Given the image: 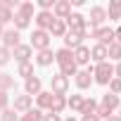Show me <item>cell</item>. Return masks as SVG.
Here are the masks:
<instances>
[{"mask_svg":"<svg viewBox=\"0 0 121 121\" xmlns=\"http://www.w3.org/2000/svg\"><path fill=\"white\" fill-rule=\"evenodd\" d=\"M55 62L59 64V69H62V76H76V62H74V52L62 48L59 52H55Z\"/></svg>","mask_w":121,"mask_h":121,"instance_id":"cell-1","label":"cell"},{"mask_svg":"<svg viewBox=\"0 0 121 121\" xmlns=\"http://www.w3.org/2000/svg\"><path fill=\"white\" fill-rule=\"evenodd\" d=\"M93 76H95V81H97V83L107 86V83L112 81V76H114V67H112V64H107V62H102V64H97V67L93 69Z\"/></svg>","mask_w":121,"mask_h":121,"instance_id":"cell-2","label":"cell"},{"mask_svg":"<svg viewBox=\"0 0 121 121\" xmlns=\"http://www.w3.org/2000/svg\"><path fill=\"white\" fill-rule=\"evenodd\" d=\"M48 45H50V36H48V31H33L31 33V48H36V50H48Z\"/></svg>","mask_w":121,"mask_h":121,"instance_id":"cell-3","label":"cell"},{"mask_svg":"<svg viewBox=\"0 0 121 121\" xmlns=\"http://www.w3.org/2000/svg\"><path fill=\"white\" fill-rule=\"evenodd\" d=\"M83 36H86V29H83V31H67V33H64V45H67V50H69V48H74V50L81 48V38H83Z\"/></svg>","mask_w":121,"mask_h":121,"instance_id":"cell-4","label":"cell"},{"mask_svg":"<svg viewBox=\"0 0 121 121\" xmlns=\"http://www.w3.org/2000/svg\"><path fill=\"white\" fill-rule=\"evenodd\" d=\"M67 88H69V78L67 76H62V74L52 76V90H55V95H64Z\"/></svg>","mask_w":121,"mask_h":121,"instance_id":"cell-5","label":"cell"},{"mask_svg":"<svg viewBox=\"0 0 121 121\" xmlns=\"http://www.w3.org/2000/svg\"><path fill=\"white\" fill-rule=\"evenodd\" d=\"M95 38H100V45H104V48H107V45H112V43H114V38H116V36H114V31H112V29H97Z\"/></svg>","mask_w":121,"mask_h":121,"instance_id":"cell-6","label":"cell"},{"mask_svg":"<svg viewBox=\"0 0 121 121\" xmlns=\"http://www.w3.org/2000/svg\"><path fill=\"white\" fill-rule=\"evenodd\" d=\"M90 83H93V71H90V69H88V71H78V74H76V86H78L81 90L90 88Z\"/></svg>","mask_w":121,"mask_h":121,"instance_id":"cell-7","label":"cell"},{"mask_svg":"<svg viewBox=\"0 0 121 121\" xmlns=\"http://www.w3.org/2000/svg\"><path fill=\"white\" fill-rule=\"evenodd\" d=\"M74 62H76V64H88V62H90V50H88L86 45H81V48L74 50Z\"/></svg>","mask_w":121,"mask_h":121,"instance_id":"cell-8","label":"cell"},{"mask_svg":"<svg viewBox=\"0 0 121 121\" xmlns=\"http://www.w3.org/2000/svg\"><path fill=\"white\" fill-rule=\"evenodd\" d=\"M104 19H107V12H104L102 7H93V10H90V24H88V26H100Z\"/></svg>","mask_w":121,"mask_h":121,"instance_id":"cell-9","label":"cell"},{"mask_svg":"<svg viewBox=\"0 0 121 121\" xmlns=\"http://www.w3.org/2000/svg\"><path fill=\"white\" fill-rule=\"evenodd\" d=\"M67 24L71 26V31H83V29H86V19H83L81 14H76V12L67 17Z\"/></svg>","mask_w":121,"mask_h":121,"instance_id":"cell-10","label":"cell"},{"mask_svg":"<svg viewBox=\"0 0 121 121\" xmlns=\"http://www.w3.org/2000/svg\"><path fill=\"white\" fill-rule=\"evenodd\" d=\"M36 62L40 64V67H48V64H52L55 62V55H52V50L48 48V50H40L38 52V57H36Z\"/></svg>","mask_w":121,"mask_h":121,"instance_id":"cell-11","label":"cell"},{"mask_svg":"<svg viewBox=\"0 0 121 121\" xmlns=\"http://www.w3.org/2000/svg\"><path fill=\"white\" fill-rule=\"evenodd\" d=\"M14 57L19 59V64H24L26 59L31 57V45H17L14 48Z\"/></svg>","mask_w":121,"mask_h":121,"instance_id":"cell-12","label":"cell"},{"mask_svg":"<svg viewBox=\"0 0 121 121\" xmlns=\"http://www.w3.org/2000/svg\"><path fill=\"white\" fill-rule=\"evenodd\" d=\"M55 22V17L50 14V12H40L38 17H36V24L40 26V31H45V29H50V24Z\"/></svg>","mask_w":121,"mask_h":121,"instance_id":"cell-13","label":"cell"},{"mask_svg":"<svg viewBox=\"0 0 121 121\" xmlns=\"http://www.w3.org/2000/svg\"><path fill=\"white\" fill-rule=\"evenodd\" d=\"M3 38H5V48H17L19 45V31L17 29L14 31H5Z\"/></svg>","mask_w":121,"mask_h":121,"instance_id":"cell-14","label":"cell"},{"mask_svg":"<svg viewBox=\"0 0 121 121\" xmlns=\"http://www.w3.org/2000/svg\"><path fill=\"white\" fill-rule=\"evenodd\" d=\"M40 86H43L40 78H33V76L26 78V95H38L40 93Z\"/></svg>","mask_w":121,"mask_h":121,"instance_id":"cell-15","label":"cell"},{"mask_svg":"<svg viewBox=\"0 0 121 121\" xmlns=\"http://www.w3.org/2000/svg\"><path fill=\"white\" fill-rule=\"evenodd\" d=\"M90 57L95 59V62H100V64H102L104 59H107V48H104V45H95V48L90 50Z\"/></svg>","mask_w":121,"mask_h":121,"instance_id":"cell-16","label":"cell"},{"mask_svg":"<svg viewBox=\"0 0 121 121\" xmlns=\"http://www.w3.org/2000/svg\"><path fill=\"white\" fill-rule=\"evenodd\" d=\"M50 33H52V36H64V33H67L64 19H55V22L50 24Z\"/></svg>","mask_w":121,"mask_h":121,"instance_id":"cell-17","label":"cell"},{"mask_svg":"<svg viewBox=\"0 0 121 121\" xmlns=\"http://www.w3.org/2000/svg\"><path fill=\"white\" fill-rule=\"evenodd\" d=\"M31 107V95H19L17 100H14V109H19V112H26Z\"/></svg>","mask_w":121,"mask_h":121,"instance_id":"cell-18","label":"cell"},{"mask_svg":"<svg viewBox=\"0 0 121 121\" xmlns=\"http://www.w3.org/2000/svg\"><path fill=\"white\" fill-rule=\"evenodd\" d=\"M64 107H67V100H64V95H55V97H52V107H50V112L59 114Z\"/></svg>","mask_w":121,"mask_h":121,"instance_id":"cell-19","label":"cell"},{"mask_svg":"<svg viewBox=\"0 0 121 121\" xmlns=\"http://www.w3.org/2000/svg\"><path fill=\"white\" fill-rule=\"evenodd\" d=\"M102 107H107L109 112H112L114 107H119V95H112V93H107V95L102 97Z\"/></svg>","mask_w":121,"mask_h":121,"instance_id":"cell-20","label":"cell"},{"mask_svg":"<svg viewBox=\"0 0 121 121\" xmlns=\"http://www.w3.org/2000/svg\"><path fill=\"white\" fill-rule=\"evenodd\" d=\"M55 14L57 17H69L71 14V3H57L55 5Z\"/></svg>","mask_w":121,"mask_h":121,"instance_id":"cell-21","label":"cell"},{"mask_svg":"<svg viewBox=\"0 0 121 121\" xmlns=\"http://www.w3.org/2000/svg\"><path fill=\"white\" fill-rule=\"evenodd\" d=\"M109 19H121V0H116V3L109 5Z\"/></svg>","mask_w":121,"mask_h":121,"instance_id":"cell-22","label":"cell"},{"mask_svg":"<svg viewBox=\"0 0 121 121\" xmlns=\"http://www.w3.org/2000/svg\"><path fill=\"white\" fill-rule=\"evenodd\" d=\"M83 100H86L83 95H71V97L67 100V104H69L71 109H78V112H81V107H83Z\"/></svg>","mask_w":121,"mask_h":121,"instance_id":"cell-23","label":"cell"},{"mask_svg":"<svg viewBox=\"0 0 121 121\" xmlns=\"http://www.w3.org/2000/svg\"><path fill=\"white\" fill-rule=\"evenodd\" d=\"M107 57H114V59H121V43H112L109 48H107Z\"/></svg>","mask_w":121,"mask_h":121,"instance_id":"cell-24","label":"cell"},{"mask_svg":"<svg viewBox=\"0 0 121 121\" xmlns=\"http://www.w3.org/2000/svg\"><path fill=\"white\" fill-rule=\"evenodd\" d=\"M7 88H14V78L10 74H0V90H7Z\"/></svg>","mask_w":121,"mask_h":121,"instance_id":"cell-25","label":"cell"},{"mask_svg":"<svg viewBox=\"0 0 121 121\" xmlns=\"http://www.w3.org/2000/svg\"><path fill=\"white\" fill-rule=\"evenodd\" d=\"M52 93H38V104L40 107H52Z\"/></svg>","mask_w":121,"mask_h":121,"instance_id":"cell-26","label":"cell"},{"mask_svg":"<svg viewBox=\"0 0 121 121\" xmlns=\"http://www.w3.org/2000/svg\"><path fill=\"white\" fill-rule=\"evenodd\" d=\"M95 107H97V102H95V100H83L81 114H95Z\"/></svg>","mask_w":121,"mask_h":121,"instance_id":"cell-27","label":"cell"},{"mask_svg":"<svg viewBox=\"0 0 121 121\" xmlns=\"http://www.w3.org/2000/svg\"><path fill=\"white\" fill-rule=\"evenodd\" d=\"M19 76H24V78H31V76H33V67H31L29 62L19 64Z\"/></svg>","mask_w":121,"mask_h":121,"instance_id":"cell-28","label":"cell"},{"mask_svg":"<svg viewBox=\"0 0 121 121\" xmlns=\"http://www.w3.org/2000/svg\"><path fill=\"white\" fill-rule=\"evenodd\" d=\"M43 119V114L38 112V109H31V112H26V116L22 119V121H40Z\"/></svg>","mask_w":121,"mask_h":121,"instance_id":"cell-29","label":"cell"},{"mask_svg":"<svg viewBox=\"0 0 121 121\" xmlns=\"http://www.w3.org/2000/svg\"><path fill=\"white\" fill-rule=\"evenodd\" d=\"M14 24H17V29H26V26H29V19L17 12V14H14Z\"/></svg>","mask_w":121,"mask_h":121,"instance_id":"cell-30","label":"cell"},{"mask_svg":"<svg viewBox=\"0 0 121 121\" xmlns=\"http://www.w3.org/2000/svg\"><path fill=\"white\" fill-rule=\"evenodd\" d=\"M109 90H112V95H119L121 93V78H112L109 81Z\"/></svg>","mask_w":121,"mask_h":121,"instance_id":"cell-31","label":"cell"},{"mask_svg":"<svg viewBox=\"0 0 121 121\" xmlns=\"http://www.w3.org/2000/svg\"><path fill=\"white\" fill-rule=\"evenodd\" d=\"M19 14H24V17L29 19V17L33 14V5H31V3H24V5L19 7Z\"/></svg>","mask_w":121,"mask_h":121,"instance_id":"cell-32","label":"cell"},{"mask_svg":"<svg viewBox=\"0 0 121 121\" xmlns=\"http://www.w3.org/2000/svg\"><path fill=\"white\" fill-rule=\"evenodd\" d=\"M12 19V12L7 10V7H0V24H5V22H10Z\"/></svg>","mask_w":121,"mask_h":121,"instance_id":"cell-33","label":"cell"},{"mask_svg":"<svg viewBox=\"0 0 121 121\" xmlns=\"http://www.w3.org/2000/svg\"><path fill=\"white\" fill-rule=\"evenodd\" d=\"M10 62V50L7 48H0V67Z\"/></svg>","mask_w":121,"mask_h":121,"instance_id":"cell-34","label":"cell"},{"mask_svg":"<svg viewBox=\"0 0 121 121\" xmlns=\"http://www.w3.org/2000/svg\"><path fill=\"white\" fill-rule=\"evenodd\" d=\"M40 7H43V12H48L50 7H55V3H52V0H40V3H38Z\"/></svg>","mask_w":121,"mask_h":121,"instance_id":"cell-35","label":"cell"},{"mask_svg":"<svg viewBox=\"0 0 121 121\" xmlns=\"http://www.w3.org/2000/svg\"><path fill=\"white\" fill-rule=\"evenodd\" d=\"M43 121H62V119H59V114L50 112V114H45V116H43Z\"/></svg>","mask_w":121,"mask_h":121,"instance_id":"cell-36","label":"cell"},{"mask_svg":"<svg viewBox=\"0 0 121 121\" xmlns=\"http://www.w3.org/2000/svg\"><path fill=\"white\" fill-rule=\"evenodd\" d=\"M3 121H17V114H14V112H7V109H5V114H3Z\"/></svg>","mask_w":121,"mask_h":121,"instance_id":"cell-37","label":"cell"},{"mask_svg":"<svg viewBox=\"0 0 121 121\" xmlns=\"http://www.w3.org/2000/svg\"><path fill=\"white\" fill-rule=\"evenodd\" d=\"M81 121H100V116H97V114H83Z\"/></svg>","mask_w":121,"mask_h":121,"instance_id":"cell-38","label":"cell"},{"mask_svg":"<svg viewBox=\"0 0 121 121\" xmlns=\"http://www.w3.org/2000/svg\"><path fill=\"white\" fill-rule=\"evenodd\" d=\"M3 107H7V95L0 90V109H3Z\"/></svg>","mask_w":121,"mask_h":121,"instance_id":"cell-39","label":"cell"},{"mask_svg":"<svg viewBox=\"0 0 121 121\" xmlns=\"http://www.w3.org/2000/svg\"><path fill=\"white\" fill-rule=\"evenodd\" d=\"M114 36H116V43H121V26H119V29L114 31Z\"/></svg>","mask_w":121,"mask_h":121,"instance_id":"cell-40","label":"cell"},{"mask_svg":"<svg viewBox=\"0 0 121 121\" xmlns=\"http://www.w3.org/2000/svg\"><path fill=\"white\" fill-rule=\"evenodd\" d=\"M114 74H116V76H119V78H121V62H119V67H116V69H114Z\"/></svg>","mask_w":121,"mask_h":121,"instance_id":"cell-41","label":"cell"},{"mask_svg":"<svg viewBox=\"0 0 121 121\" xmlns=\"http://www.w3.org/2000/svg\"><path fill=\"white\" fill-rule=\"evenodd\" d=\"M107 121H121L119 116H107Z\"/></svg>","mask_w":121,"mask_h":121,"instance_id":"cell-42","label":"cell"},{"mask_svg":"<svg viewBox=\"0 0 121 121\" xmlns=\"http://www.w3.org/2000/svg\"><path fill=\"white\" fill-rule=\"evenodd\" d=\"M64 121H76V119H71V116H69V119H64Z\"/></svg>","mask_w":121,"mask_h":121,"instance_id":"cell-43","label":"cell"},{"mask_svg":"<svg viewBox=\"0 0 121 121\" xmlns=\"http://www.w3.org/2000/svg\"><path fill=\"white\" fill-rule=\"evenodd\" d=\"M0 36H3V24H0Z\"/></svg>","mask_w":121,"mask_h":121,"instance_id":"cell-44","label":"cell"},{"mask_svg":"<svg viewBox=\"0 0 121 121\" xmlns=\"http://www.w3.org/2000/svg\"><path fill=\"white\" fill-rule=\"evenodd\" d=\"M119 112H121V109H119ZM119 119H121V114H119Z\"/></svg>","mask_w":121,"mask_h":121,"instance_id":"cell-45","label":"cell"},{"mask_svg":"<svg viewBox=\"0 0 121 121\" xmlns=\"http://www.w3.org/2000/svg\"><path fill=\"white\" fill-rule=\"evenodd\" d=\"M0 7H3V5H0Z\"/></svg>","mask_w":121,"mask_h":121,"instance_id":"cell-46","label":"cell"}]
</instances>
